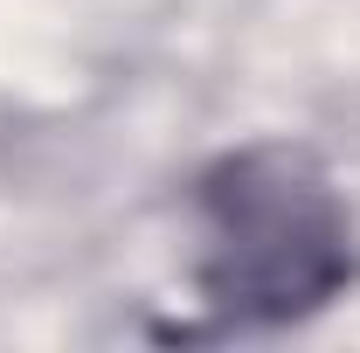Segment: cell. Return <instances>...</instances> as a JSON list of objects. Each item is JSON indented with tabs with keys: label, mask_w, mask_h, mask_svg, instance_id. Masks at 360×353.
Listing matches in <instances>:
<instances>
[{
	"label": "cell",
	"mask_w": 360,
	"mask_h": 353,
	"mask_svg": "<svg viewBox=\"0 0 360 353\" xmlns=\"http://www.w3.org/2000/svg\"><path fill=\"white\" fill-rule=\"evenodd\" d=\"M354 277V208L312 153L264 139L194 180V291L222 326H298Z\"/></svg>",
	"instance_id": "cell-1"
}]
</instances>
